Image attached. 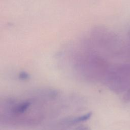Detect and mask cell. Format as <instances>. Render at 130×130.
Returning a JSON list of instances; mask_svg holds the SVG:
<instances>
[{
    "mask_svg": "<svg viewBox=\"0 0 130 130\" xmlns=\"http://www.w3.org/2000/svg\"><path fill=\"white\" fill-rule=\"evenodd\" d=\"M30 105V103L25 101L16 105L13 109V112L17 115L21 114L25 112Z\"/></svg>",
    "mask_w": 130,
    "mask_h": 130,
    "instance_id": "cell-1",
    "label": "cell"
},
{
    "mask_svg": "<svg viewBox=\"0 0 130 130\" xmlns=\"http://www.w3.org/2000/svg\"><path fill=\"white\" fill-rule=\"evenodd\" d=\"M19 77L22 79H26L28 78V75L25 72H22L20 74Z\"/></svg>",
    "mask_w": 130,
    "mask_h": 130,
    "instance_id": "cell-4",
    "label": "cell"
},
{
    "mask_svg": "<svg viewBox=\"0 0 130 130\" xmlns=\"http://www.w3.org/2000/svg\"><path fill=\"white\" fill-rule=\"evenodd\" d=\"M92 115L91 112H89L86 114H85L83 115L80 116L78 117L75 118L72 120H70V121H68V123H70L69 124L77 123H80L83 121H85L86 120H87L88 119L90 118V117Z\"/></svg>",
    "mask_w": 130,
    "mask_h": 130,
    "instance_id": "cell-2",
    "label": "cell"
},
{
    "mask_svg": "<svg viewBox=\"0 0 130 130\" xmlns=\"http://www.w3.org/2000/svg\"><path fill=\"white\" fill-rule=\"evenodd\" d=\"M73 130H89V127L86 125H80Z\"/></svg>",
    "mask_w": 130,
    "mask_h": 130,
    "instance_id": "cell-3",
    "label": "cell"
}]
</instances>
